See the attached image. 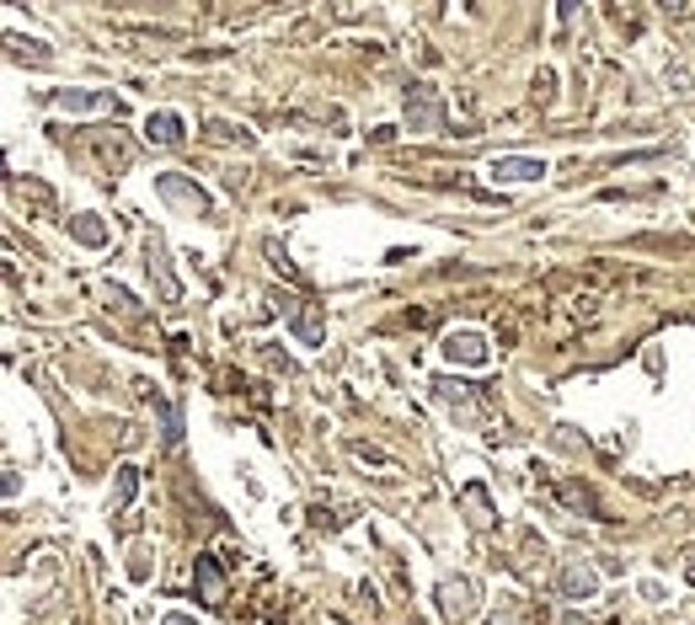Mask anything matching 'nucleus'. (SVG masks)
<instances>
[{
  "instance_id": "f257e3e1",
  "label": "nucleus",
  "mask_w": 695,
  "mask_h": 625,
  "mask_svg": "<svg viewBox=\"0 0 695 625\" xmlns=\"http://www.w3.org/2000/svg\"><path fill=\"white\" fill-rule=\"evenodd\" d=\"M278 310L289 316V327H295V337H300L305 348H321V342H327V321H321V305H316V299L278 295Z\"/></svg>"
},
{
  "instance_id": "f03ea898",
  "label": "nucleus",
  "mask_w": 695,
  "mask_h": 625,
  "mask_svg": "<svg viewBox=\"0 0 695 625\" xmlns=\"http://www.w3.org/2000/svg\"><path fill=\"white\" fill-rule=\"evenodd\" d=\"M407 123H412L418 134H444V96L418 81V86L407 91Z\"/></svg>"
},
{
  "instance_id": "7ed1b4c3",
  "label": "nucleus",
  "mask_w": 695,
  "mask_h": 625,
  "mask_svg": "<svg viewBox=\"0 0 695 625\" xmlns=\"http://www.w3.org/2000/svg\"><path fill=\"white\" fill-rule=\"evenodd\" d=\"M155 193H161L166 204L187 208V214H214V198L198 187V182L182 177V172H161V177H155Z\"/></svg>"
},
{
  "instance_id": "20e7f679",
  "label": "nucleus",
  "mask_w": 695,
  "mask_h": 625,
  "mask_svg": "<svg viewBox=\"0 0 695 625\" xmlns=\"http://www.w3.org/2000/svg\"><path fill=\"white\" fill-rule=\"evenodd\" d=\"M439 609H444L454 625L471 621V615H477V583H471V577H444V583H439Z\"/></svg>"
},
{
  "instance_id": "39448f33",
  "label": "nucleus",
  "mask_w": 695,
  "mask_h": 625,
  "mask_svg": "<svg viewBox=\"0 0 695 625\" xmlns=\"http://www.w3.org/2000/svg\"><path fill=\"white\" fill-rule=\"evenodd\" d=\"M556 588H562V598H578V604H583V598L600 594V572L589 562H568L556 572Z\"/></svg>"
},
{
  "instance_id": "423d86ee",
  "label": "nucleus",
  "mask_w": 695,
  "mask_h": 625,
  "mask_svg": "<svg viewBox=\"0 0 695 625\" xmlns=\"http://www.w3.org/2000/svg\"><path fill=\"white\" fill-rule=\"evenodd\" d=\"M545 177V161L535 155H498L492 161V182H541Z\"/></svg>"
},
{
  "instance_id": "0eeeda50",
  "label": "nucleus",
  "mask_w": 695,
  "mask_h": 625,
  "mask_svg": "<svg viewBox=\"0 0 695 625\" xmlns=\"http://www.w3.org/2000/svg\"><path fill=\"white\" fill-rule=\"evenodd\" d=\"M54 107H64V113H119L113 91H54Z\"/></svg>"
},
{
  "instance_id": "6e6552de",
  "label": "nucleus",
  "mask_w": 695,
  "mask_h": 625,
  "mask_svg": "<svg viewBox=\"0 0 695 625\" xmlns=\"http://www.w3.org/2000/svg\"><path fill=\"white\" fill-rule=\"evenodd\" d=\"M444 358L477 369V363H487V337L482 331H450V337H444Z\"/></svg>"
},
{
  "instance_id": "1a4fd4ad",
  "label": "nucleus",
  "mask_w": 695,
  "mask_h": 625,
  "mask_svg": "<svg viewBox=\"0 0 695 625\" xmlns=\"http://www.w3.org/2000/svg\"><path fill=\"white\" fill-rule=\"evenodd\" d=\"M193 588H198L204 604H225V572H219L214 556H198V562H193Z\"/></svg>"
},
{
  "instance_id": "9d476101",
  "label": "nucleus",
  "mask_w": 695,
  "mask_h": 625,
  "mask_svg": "<svg viewBox=\"0 0 695 625\" xmlns=\"http://www.w3.org/2000/svg\"><path fill=\"white\" fill-rule=\"evenodd\" d=\"M145 252H151V278L161 284V299H177L182 289H177V273H172V257H166V240L151 236V246H145Z\"/></svg>"
},
{
  "instance_id": "9b49d317",
  "label": "nucleus",
  "mask_w": 695,
  "mask_h": 625,
  "mask_svg": "<svg viewBox=\"0 0 695 625\" xmlns=\"http://www.w3.org/2000/svg\"><path fill=\"white\" fill-rule=\"evenodd\" d=\"M145 140H151V145L177 150L182 145V119H177V113H151V123H145Z\"/></svg>"
},
{
  "instance_id": "f8f14e48",
  "label": "nucleus",
  "mask_w": 695,
  "mask_h": 625,
  "mask_svg": "<svg viewBox=\"0 0 695 625\" xmlns=\"http://www.w3.org/2000/svg\"><path fill=\"white\" fill-rule=\"evenodd\" d=\"M348 454H354V460H364V465H375L380 477H396V471H401V465H396V460H391V454H386V449L364 444V439H354V444H348Z\"/></svg>"
},
{
  "instance_id": "ddd939ff",
  "label": "nucleus",
  "mask_w": 695,
  "mask_h": 625,
  "mask_svg": "<svg viewBox=\"0 0 695 625\" xmlns=\"http://www.w3.org/2000/svg\"><path fill=\"white\" fill-rule=\"evenodd\" d=\"M70 236L86 240V246H102V240H108V225H102L96 214H75V219H70Z\"/></svg>"
},
{
  "instance_id": "4468645a",
  "label": "nucleus",
  "mask_w": 695,
  "mask_h": 625,
  "mask_svg": "<svg viewBox=\"0 0 695 625\" xmlns=\"http://www.w3.org/2000/svg\"><path fill=\"white\" fill-rule=\"evenodd\" d=\"M140 492V465H119V481H113V508H129Z\"/></svg>"
},
{
  "instance_id": "2eb2a0df",
  "label": "nucleus",
  "mask_w": 695,
  "mask_h": 625,
  "mask_svg": "<svg viewBox=\"0 0 695 625\" xmlns=\"http://www.w3.org/2000/svg\"><path fill=\"white\" fill-rule=\"evenodd\" d=\"M460 503L471 508V513H466V519H471V530H487V524H492V513H487V492H482V486H466V492H460Z\"/></svg>"
},
{
  "instance_id": "dca6fc26",
  "label": "nucleus",
  "mask_w": 695,
  "mask_h": 625,
  "mask_svg": "<svg viewBox=\"0 0 695 625\" xmlns=\"http://www.w3.org/2000/svg\"><path fill=\"white\" fill-rule=\"evenodd\" d=\"M161 625H198V621H193V615H166Z\"/></svg>"
},
{
  "instance_id": "f3484780",
  "label": "nucleus",
  "mask_w": 695,
  "mask_h": 625,
  "mask_svg": "<svg viewBox=\"0 0 695 625\" xmlns=\"http://www.w3.org/2000/svg\"><path fill=\"white\" fill-rule=\"evenodd\" d=\"M492 625H514V621H509V615H503V621H492Z\"/></svg>"
}]
</instances>
